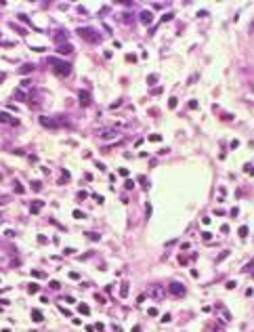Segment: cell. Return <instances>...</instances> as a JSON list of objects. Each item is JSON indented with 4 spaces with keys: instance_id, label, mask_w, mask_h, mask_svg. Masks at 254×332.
<instances>
[{
    "instance_id": "1",
    "label": "cell",
    "mask_w": 254,
    "mask_h": 332,
    "mask_svg": "<svg viewBox=\"0 0 254 332\" xmlns=\"http://www.w3.org/2000/svg\"><path fill=\"white\" fill-rule=\"evenodd\" d=\"M48 63H50V70L55 71L57 76H67L69 71H71V65H69L67 61H63V59H57V57H50L48 59Z\"/></svg>"
},
{
    "instance_id": "2",
    "label": "cell",
    "mask_w": 254,
    "mask_h": 332,
    "mask_svg": "<svg viewBox=\"0 0 254 332\" xmlns=\"http://www.w3.org/2000/svg\"><path fill=\"white\" fill-rule=\"evenodd\" d=\"M78 36H80L82 40L91 42V44H97V42H101V34H99L97 30H92V27H80V30H78Z\"/></svg>"
},
{
    "instance_id": "3",
    "label": "cell",
    "mask_w": 254,
    "mask_h": 332,
    "mask_svg": "<svg viewBox=\"0 0 254 332\" xmlns=\"http://www.w3.org/2000/svg\"><path fill=\"white\" fill-rule=\"evenodd\" d=\"M168 292L174 294V297H183V294H185V286L181 284V282H170V284H168Z\"/></svg>"
},
{
    "instance_id": "4",
    "label": "cell",
    "mask_w": 254,
    "mask_h": 332,
    "mask_svg": "<svg viewBox=\"0 0 254 332\" xmlns=\"http://www.w3.org/2000/svg\"><path fill=\"white\" fill-rule=\"evenodd\" d=\"M40 124L46 126V128H59L63 124V120H48L46 116H40Z\"/></svg>"
},
{
    "instance_id": "5",
    "label": "cell",
    "mask_w": 254,
    "mask_h": 332,
    "mask_svg": "<svg viewBox=\"0 0 254 332\" xmlns=\"http://www.w3.org/2000/svg\"><path fill=\"white\" fill-rule=\"evenodd\" d=\"M0 122H4V124H11V126H19V120L13 118V116H9V114H4V111H0Z\"/></svg>"
},
{
    "instance_id": "6",
    "label": "cell",
    "mask_w": 254,
    "mask_h": 332,
    "mask_svg": "<svg viewBox=\"0 0 254 332\" xmlns=\"http://www.w3.org/2000/svg\"><path fill=\"white\" fill-rule=\"evenodd\" d=\"M141 23H145V25H149L151 21H153V13H149V11H141Z\"/></svg>"
},
{
    "instance_id": "7",
    "label": "cell",
    "mask_w": 254,
    "mask_h": 332,
    "mask_svg": "<svg viewBox=\"0 0 254 332\" xmlns=\"http://www.w3.org/2000/svg\"><path fill=\"white\" fill-rule=\"evenodd\" d=\"M151 294L158 298V301H162L164 298V288L162 286H151Z\"/></svg>"
},
{
    "instance_id": "8",
    "label": "cell",
    "mask_w": 254,
    "mask_h": 332,
    "mask_svg": "<svg viewBox=\"0 0 254 332\" xmlns=\"http://www.w3.org/2000/svg\"><path fill=\"white\" fill-rule=\"evenodd\" d=\"M120 135V131H115V128H109V131H105V132H101V139H114V137H118Z\"/></svg>"
},
{
    "instance_id": "9",
    "label": "cell",
    "mask_w": 254,
    "mask_h": 332,
    "mask_svg": "<svg viewBox=\"0 0 254 332\" xmlns=\"http://www.w3.org/2000/svg\"><path fill=\"white\" fill-rule=\"evenodd\" d=\"M57 48H59L61 55H69V53H71V44H69V42H61Z\"/></svg>"
},
{
    "instance_id": "10",
    "label": "cell",
    "mask_w": 254,
    "mask_h": 332,
    "mask_svg": "<svg viewBox=\"0 0 254 332\" xmlns=\"http://www.w3.org/2000/svg\"><path fill=\"white\" fill-rule=\"evenodd\" d=\"M78 97H80V105H84V107L91 105V95H88V93H84V91H82Z\"/></svg>"
},
{
    "instance_id": "11",
    "label": "cell",
    "mask_w": 254,
    "mask_h": 332,
    "mask_svg": "<svg viewBox=\"0 0 254 332\" xmlns=\"http://www.w3.org/2000/svg\"><path fill=\"white\" fill-rule=\"evenodd\" d=\"M34 67H36L34 63H25V65H21L17 71H19V74H30V71H34Z\"/></svg>"
},
{
    "instance_id": "12",
    "label": "cell",
    "mask_w": 254,
    "mask_h": 332,
    "mask_svg": "<svg viewBox=\"0 0 254 332\" xmlns=\"http://www.w3.org/2000/svg\"><path fill=\"white\" fill-rule=\"evenodd\" d=\"M32 318H34V322H42V311L40 309H34L32 311Z\"/></svg>"
},
{
    "instance_id": "13",
    "label": "cell",
    "mask_w": 254,
    "mask_h": 332,
    "mask_svg": "<svg viewBox=\"0 0 254 332\" xmlns=\"http://www.w3.org/2000/svg\"><path fill=\"white\" fill-rule=\"evenodd\" d=\"M120 297L126 298L128 297V282H122V290H120Z\"/></svg>"
},
{
    "instance_id": "14",
    "label": "cell",
    "mask_w": 254,
    "mask_h": 332,
    "mask_svg": "<svg viewBox=\"0 0 254 332\" xmlns=\"http://www.w3.org/2000/svg\"><path fill=\"white\" fill-rule=\"evenodd\" d=\"M40 208H42V202H40V200L36 202V204H32V213H38Z\"/></svg>"
},
{
    "instance_id": "15",
    "label": "cell",
    "mask_w": 254,
    "mask_h": 332,
    "mask_svg": "<svg viewBox=\"0 0 254 332\" xmlns=\"http://www.w3.org/2000/svg\"><path fill=\"white\" fill-rule=\"evenodd\" d=\"M32 189H34V191H40V189H42V183H38V181H32Z\"/></svg>"
},
{
    "instance_id": "16",
    "label": "cell",
    "mask_w": 254,
    "mask_h": 332,
    "mask_svg": "<svg viewBox=\"0 0 254 332\" xmlns=\"http://www.w3.org/2000/svg\"><path fill=\"white\" fill-rule=\"evenodd\" d=\"M15 99L17 101H25V95H23L21 91H15Z\"/></svg>"
},
{
    "instance_id": "17",
    "label": "cell",
    "mask_w": 254,
    "mask_h": 332,
    "mask_svg": "<svg viewBox=\"0 0 254 332\" xmlns=\"http://www.w3.org/2000/svg\"><path fill=\"white\" fill-rule=\"evenodd\" d=\"M80 313H84V315H88V313H91V309H88V305H80Z\"/></svg>"
},
{
    "instance_id": "18",
    "label": "cell",
    "mask_w": 254,
    "mask_h": 332,
    "mask_svg": "<svg viewBox=\"0 0 254 332\" xmlns=\"http://www.w3.org/2000/svg\"><path fill=\"white\" fill-rule=\"evenodd\" d=\"M15 191H17V193H23V185H21V183H15Z\"/></svg>"
},
{
    "instance_id": "19",
    "label": "cell",
    "mask_w": 254,
    "mask_h": 332,
    "mask_svg": "<svg viewBox=\"0 0 254 332\" xmlns=\"http://www.w3.org/2000/svg\"><path fill=\"white\" fill-rule=\"evenodd\" d=\"M240 236H242V237L248 236V227H242V229H240Z\"/></svg>"
},
{
    "instance_id": "20",
    "label": "cell",
    "mask_w": 254,
    "mask_h": 332,
    "mask_svg": "<svg viewBox=\"0 0 254 332\" xmlns=\"http://www.w3.org/2000/svg\"><path fill=\"white\" fill-rule=\"evenodd\" d=\"M74 217H76V219H82L84 214H82V210H76V213H74Z\"/></svg>"
},
{
    "instance_id": "21",
    "label": "cell",
    "mask_w": 254,
    "mask_h": 332,
    "mask_svg": "<svg viewBox=\"0 0 254 332\" xmlns=\"http://www.w3.org/2000/svg\"><path fill=\"white\" fill-rule=\"evenodd\" d=\"M0 221H2V217H0Z\"/></svg>"
}]
</instances>
